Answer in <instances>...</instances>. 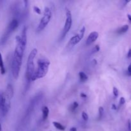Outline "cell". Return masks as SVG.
<instances>
[{"label": "cell", "mask_w": 131, "mask_h": 131, "mask_svg": "<svg viewBox=\"0 0 131 131\" xmlns=\"http://www.w3.org/2000/svg\"><path fill=\"white\" fill-rule=\"evenodd\" d=\"M11 105V100L7 98L4 93H2L0 96V113L5 116L8 113Z\"/></svg>", "instance_id": "obj_5"}, {"label": "cell", "mask_w": 131, "mask_h": 131, "mask_svg": "<svg viewBox=\"0 0 131 131\" xmlns=\"http://www.w3.org/2000/svg\"><path fill=\"white\" fill-rule=\"evenodd\" d=\"M0 131H2V124L0 123Z\"/></svg>", "instance_id": "obj_32"}, {"label": "cell", "mask_w": 131, "mask_h": 131, "mask_svg": "<svg viewBox=\"0 0 131 131\" xmlns=\"http://www.w3.org/2000/svg\"><path fill=\"white\" fill-rule=\"evenodd\" d=\"M3 93H4L5 95L7 97H8V99L12 100L13 96H14V88H13L12 85L10 84H8V85H7V88H6L5 92H3Z\"/></svg>", "instance_id": "obj_10"}, {"label": "cell", "mask_w": 131, "mask_h": 131, "mask_svg": "<svg viewBox=\"0 0 131 131\" xmlns=\"http://www.w3.org/2000/svg\"><path fill=\"white\" fill-rule=\"evenodd\" d=\"M127 17H128V19L129 20V21L131 23V15L128 14V15H127Z\"/></svg>", "instance_id": "obj_31"}, {"label": "cell", "mask_w": 131, "mask_h": 131, "mask_svg": "<svg viewBox=\"0 0 131 131\" xmlns=\"http://www.w3.org/2000/svg\"><path fill=\"white\" fill-rule=\"evenodd\" d=\"M0 72H1V74H2V75L5 74L6 72L4 63H3V57H2V54L1 53H0Z\"/></svg>", "instance_id": "obj_13"}, {"label": "cell", "mask_w": 131, "mask_h": 131, "mask_svg": "<svg viewBox=\"0 0 131 131\" xmlns=\"http://www.w3.org/2000/svg\"><path fill=\"white\" fill-rule=\"evenodd\" d=\"M52 17V12L50 8L48 7H46L44 8V14H43V17L41 19L39 25L37 28V31H41L47 26V25L49 24L50 22L51 19Z\"/></svg>", "instance_id": "obj_4"}, {"label": "cell", "mask_w": 131, "mask_h": 131, "mask_svg": "<svg viewBox=\"0 0 131 131\" xmlns=\"http://www.w3.org/2000/svg\"><path fill=\"white\" fill-rule=\"evenodd\" d=\"M53 125L54 126V127H56V128H57V129L59 130H65V127H64L63 125H62L60 123H59V122H53Z\"/></svg>", "instance_id": "obj_16"}, {"label": "cell", "mask_w": 131, "mask_h": 131, "mask_svg": "<svg viewBox=\"0 0 131 131\" xmlns=\"http://www.w3.org/2000/svg\"><path fill=\"white\" fill-rule=\"evenodd\" d=\"M20 37L22 43L25 47H26V43H27V29L26 27L23 28L21 36H20Z\"/></svg>", "instance_id": "obj_11"}, {"label": "cell", "mask_w": 131, "mask_h": 131, "mask_svg": "<svg viewBox=\"0 0 131 131\" xmlns=\"http://www.w3.org/2000/svg\"><path fill=\"white\" fill-rule=\"evenodd\" d=\"M99 50H100V46H99V45H96V46L93 47V49H92V54H93V53H97V52L99 51Z\"/></svg>", "instance_id": "obj_20"}, {"label": "cell", "mask_w": 131, "mask_h": 131, "mask_svg": "<svg viewBox=\"0 0 131 131\" xmlns=\"http://www.w3.org/2000/svg\"><path fill=\"white\" fill-rule=\"evenodd\" d=\"M80 96H81L82 98H86L87 97L86 95L84 94V93H81V95H80Z\"/></svg>", "instance_id": "obj_26"}, {"label": "cell", "mask_w": 131, "mask_h": 131, "mask_svg": "<svg viewBox=\"0 0 131 131\" xmlns=\"http://www.w3.org/2000/svg\"><path fill=\"white\" fill-rule=\"evenodd\" d=\"M99 38V33L97 31H93L89 34L86 40V46H90L91 44L95 42Z\"/></svg>", "instance_id": "obj_9"}, {"label": "cell", "mask_w": 131, "mask_h": 131, "mask_svg": "<svg viewBox=\"0 0 131 131\" xmlns=\"http://www.w3.org/2000/svg\"><path fill=\"white\" fill-rule=\"evenodd\" d=\"M82 119H83V120H84V121L87 122V121L88 120L89 116H88V114H87L86 113H85V112H84V111H83V112L82 113Z\"/></svg>", "instance_id": "obj_19"}, {"label": "cell", "mask_w": 131, "mask_h": 131, "mask_svg": "<svg viewBox=\"0 0 131 131\" xmlns=\"http://www.w3.org/2000/svg\"><path fill=\"white\" fill-rule=\"evenodd\" d=\"M0 96H1V94H0Z\"/></svg>", "instance_id": "obj_33"}, {"label": "cell", "mask_w": 131, "mask_h": 131, "mask_svg": "<svg viewBox=\"0 0 131 131\" xmlns=\"http://www.w3.org/2000/svg\"><path fill=\"white\" fill-rule=\"evenodd\" d=\"M127 74H128V76H131V63L130 64V65L128 67V70H127Z\"/></svg>", "instance_id": "obj_25"}, {"label": "cell", "mask_w": 131, "mask_h": 131, "mask_svg": "<svg viewBox=\"0 0 131 131\" xmlns=\"http://www.w3.org/2000/svg\"><path fill=\"white\" fill-rule=\"evenodd\" d=\"M23 55H20L14 52L12 61V72L14 78L15 79H17L19 77L22 65V61H23Z\"/></svg>", "instance_id": "obj_3"}, {"label": "cell", "mask_w": 131, "mask_h": 131, "mask_svg": "<svg viewBox=\"0 0 131 131\" xmlns=\"http://www.w3.org/2000/svg\"><path fill=\"white\" fill-rule=\"evenodd\" d=\"M128 130L131 131V118L128 121Z\"/></svg>", "instance_id": "obj_24"}, {"label": "cell", "mask_w": 131, "mask_h": 131, "mask_svg": "<svg viewBox=\"0 0 131 131\" xmlns=\"http://www.w3.org/2000/svg\"><path fill=\"white\" fill-rule=\"evenodd\" d=\"M18 26H19V22H18V20L17 19H13L10 22V23L8 25V27H7V29L6 30L5 33L3 35V37H2V41H1L2 43H4L7 40V39L10 37V34L16 30Z\"/></svg>", "instance_id": "obj_7"}, {"label": "cell", "mask_w": 131, "mask_h": 131, "mask_svg": "<svg viewBox=\"0 0 131 131\" xmlns=\"http://www.w3.org/2000/svg\"><path fill=\"white\" fill-rule=\"evenodd\" d=\"M38 53V50L36 48L32 49L31 53H30L28 58L27 65H26V77L28 81L31 80L33 74L35 72V65H34V59L35 58Z\"/></svg>", "instance_id": "obj_2"}, {"label": "cell", "mask_w": 131, "mask_h": 131, "mask_svg": "<svg viewBox=\"0 0 131 131\" xmlns=\"http://www.w3.org/2000/svg\"><path fill=\"white\" fill-rule=\"evenodd\" d=\"M92 63H93L94 65H97V60H96V59H93V60H92Z\"/></svg>", "instance_id": "obj_28"}, {"label": "cell", "mask_w": 131, "mask_h": 131, "mask_svg": "<svg viewBox=\"0 0 131 131\" xmlns=\"http://www.w3.org/2000/svg\"><path fill=\"white\" fill-rule=\"evenodd\" d=\"M104 110L103 108V107H99V119L102 118L103 116V114H104Z\"/></svg>", "instance_id": "obj_18"}, {"label": "cell", "mask_w": 131, "mask_h": 131, "mask_svg": "<svg viewBox=\"0 0 131 131\" xmlns=\"http://www.w3.org/2000/svg\"><path fill=\"white\" fill-rule=\"evenodd\" d=\"M85 30H86L85 27L83 26V27L81 29V30L79 31V32L77 35H74V37H72V38H70V40H69V46L73 47V46L77 45V43H78L80 41H81V40L83 38V37H84Z\"/></svg>", "instance_id": "obj_8"}, {"label": "cell", "mask_w": 131, "mask_h": 131, "mask_svg": "<svg viewBox=\"0 0 131 131\" xmlns=\"http://www.w3.org/2000/svg\"><path fill=\"white\" fill-rule=\"evenodd\" d=\"M127 57L128 58H131V49H129L128 52V54H127Z\"/></svg>", "instance_id": "obj_27"}, {"label": "cell", "mask_w": 131, "mask_h": 131, "mask_svg": "<svg viewBox=\"0 0 131 131\" xmlns=\"http://www.w3.org/2000/svg\"><path fill=\"white\" fill-rule=\"evenodd\" d=\"M42 119L43 120H46L47 118L48 117V115H49V110L48 107L47 106H43L42 107Z\"/></svg>", "instance_id": "obj_12"}, {"label": "cell", "mask_w": 131, "mask_h": 131, "mask_svg": "<svg viewBox=\"0 0 131 131\" xmlns=\"http://www.w3.org/2000/svg\"><path fill=\"white\" fill-rule=\"evenodd\" d=\"M79 79L80 81L81 82H86V81H88V77L86 74L84 72H80L79 73Z\"/></svg>", "instance_id": "obj_15"}, {"label": "cell", "mask_w": 131, "mask_h": 131, "mask_svg": "<svg viewBox=\"0 0 131 131\" xmlns=\"http://www.w3.org/2000/svg\"><path fill=\"white\" fill-rule=\"evenodd\" d=\"M79 106V104L77 102H74L73 104H72V105H70V111H72V112H73V111H74L75 110L77 109V107Z\"/></svg>", "instance_id": "obj_17"}, {"label": "cell", "mask_w": 131, "mask_h": 131, "mask_svg": "<svg viewBox=\"0 0 131 131\" xmlns=\"http://www.w3.org/2000/svg\"><path fill=\"white\" fill-rule=\"evenodd\" d=\"M113 92L114 96H115V97H117L118 96V89L116 87H114L113 91Z\"/></svg>", "instance_id": "obj_21"}, {"label": "cell", "mask_w": 131, "mask_h": 131, "mask_svg": "<svg viewBox=\"0 0 131 131\" xmlns=\"http://www.w3.org/2000/svg\"><path fill=\"white\" fill-rule=\"evenodd\" d=\"M125 103V99L124 97H121L120 99V105H123Z\"/></svg>", "instance_id": "obj_23"}, {"label": "cell", "mask_w": 131, "mask_h": 131, "mask_svg": "<svg viewBox=\"0 0 131 131\" xmlns=\"http://www.w3.org/2000/svg\"><path fill=\"white\" fill-rule=\"evenodd\" d=\"M128 28L129 27H128V26L127 25H124V26H123L122 27H121L120 28H119L118 30L116 31V33H117L118 34H119V35H122V34L125 33H126L128 31Z\"/></svg>", "instance_id": "obj_14"}, {"label": "cell", "mask_w": 131, "mask_h": 131, "mask_svg": "<svg viewBox=\"0 0 131 131\" xmlns=\"http://www.w3.org/2000/svg\"><path fill=\"white\" fill-rule=\"evenodd\" d=\"M70 131H77V128H76V127H72L70 129Z\"/></svg>", "instance_id": "obj_29"}, {"label": "cell", "mask_w": 131, "mask_h": 131, "mask_svg": "<svg viewBox=\"0 0 131 131\" xmlns=\"http://www.w3.org/2000/svg\"><path fill=\"white\" fill-rule=\"evenodd\" d=\"M33 10H34V12L37 13V14H41V10L38 7H33Z\"/></svg>", "instance_id": "obj_22"}, {"label": "cell", "mask_w": 131, "mask_h": 131, "mask_svg": "<svg viewBox=\"0 0 131 131\" xmlns=\"http://www.w3.org/2000/svg\"><path fill=\"white\" fill-rule=\"evenodd\" d=\"M72 14L70 10L69 9L66 8V20H65V25H64L63 29L62 30V33H61V38L60 40H62L67 35L69 31H70V28L72 27Z\"/></svg>", "instance_id": "obj_6"}, {"label": "cell", "mask_w": 131, "mask_h": 131, "mask_svg": "<svg viewBox=\"0 0 131 131\" xmlns=\"http://www.w3.org/2000/svg\"><path fill=\"white\" fill-rule=\"evenodd\" d=\"M112 109L114 110H117V107H116V105H115V104H113V105H112Z\"/></svg>", "instance_id": "obj_30"}, {"label": "cell", "mask_w": 131, "mask_h": 131, "mask_svg": "<svg viewBox=\"0 0 131 131\" xmlns=\"http://www.w3.org/2000/svg\"><path fill=\"white\" fill-rule=\"evenodd\" d=\"M37 69L35 70L31 81H34L43 78L46 76L49 70L50 61L46 57L40 56L37 60Z\"/></svg>", "instance_id": "obj_1"}]
</instances>
